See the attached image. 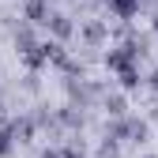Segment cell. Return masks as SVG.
Returning a JSON list of instances; mask_svg holds the SVG:
<instances>
[{
	"instance_id": "cell-6",
	"label": "cell",
	"mask_w": 158,
	"mask_h": 158,
	"mask_svg": "<svg viewBox=\"0 0 158 158\" xmlns=\"http://www.w3.org/2000/svg\"><path fill=\"white\" fill-rule=\"evenodd\" d=\"M83 34H87V42H90V45H98V42L106 38V27H102V23H87V30H83Z\"/></svg>"
},
{
	"instance_id": "cell-3",
	"label": "cell",
	"mask_w": 158,
	"mask_h": 158,
	"mask_svg": "<svg viewBox=\"0 0 158 158\" xmlns=\"http://www.w3.org/2000/svg\"><path fill=\"white\" fill-rule=\"evenodd\" d=\"M49 30L64 42V38L72 34V19H68V15H49Z\"/></svg>"
},
{
	"instance_id": "cell-12",
	"label": "cell",
	"mask_w": 158,
	"mask_h": 158,
	"mask_svg": "<svg viewBox=\"0 0 158 158\" xmlns=\"http://www.w3.org/2000/svg\"><path fill=\"white\" fill-rule=\"evenodd\" d=\"M143 158H154V154H143Z\"/></svg>"
},
{
	"instance_id": "cell-1",
	"label": "cell",
	"mask_w": 158,
	"mask_h": 158,
	"mask_svg": "<svg viewBox=\"0 0 158 158\" xmlns=\"http://www.w3.org/2000/svg\"><path fill=\"white\" fill-rule=\"evenodd\" d=\"M27 19L30 23H49V4L45 0H27Z\"/></svg>"
},
{
	"instance_id": "cell-10",
	"label": "cell",
	"mask_w": 158,
	"mask_h": 158,
	"mask_svg": "<svg viewBox=\"0 0 158 158\" xmlns=\"http://www.w3.org/2000/svg\"><path fill=\"white\" fill-rule=\"evenodd\" d=\"M151 87H154V90H158V72H154V75H151Z\"/></svg>"
},
{
	"instance_id": "cell-7",
	"label": "cell",
	"mask_w": 158,
	"mask_h": 158,
	"mask_svg": "<svg viewBox=\"0 0 158 158\" xmlns=\"http://www.w3.org/2000/svg\"><path fill=\"white\" fill-rule=\"evenodd\" d=\"M106 109H109L113 117H124V98H121V94H113V98H106Z\"/></svg>"
},
{
	"instance_id": "cell-11",
	"label": "cell",
	"mask_w": 158,
	"mask_h": 158,
	"mask_svg": "<svg viewBox=\"0 0 158 158\" xmlns=\"http://www.w3.org/2000/svg\"><path fill=\"white\" fill-rule=\"evenodd\" d=\"M154 30H158V15H154Z\"/></svg>"
},
{
	"instance_id": "cell-2",
	"label": "cell",
	"mask_w": 158,
	"mask_h": 158,
	"mask_svg": "<svg viewBox=\"0 0 158 158\" xmlns=\"http://www.w3.org/2000/svg\"><path fill=\"white\" fill-rule=\"evenodd\" d=\"M109 8L117 11V19H132L139 11V0H109Z\"/></svg>"
},
{
	"instance_id": "cell-4",
	"label": "cell",
	"mask_w": 158,
	"mask_h": 158,
	"mask_svg": "<svg viewBox=\"0 0 158 158\" xmlns=\"http://www.w3.org/2000/svg\"><path fill=\"white\" fill-rule=\"evenodd\" d=\"M15 45H19V53H30V49L38 45V42H34V30H30L27 23H23V27L15 30Z\"/></svg>"
},
{
	"instance_id": "cell-9",
	"label": "cell",
	"mask_w": 158,
	"mask_h": 158,
	"mask_svg": "<svg viewBox=\"0 0 158 158\" xmlns=\"http://www.w3.org/2000/svg\"><path fill=\"white\" fill-rule=\"evenodd\" d=\"M42 158H60V151H45V154H42Z\"/></svg>"
},
{
	"instance_id": "cell-8",
	"label": "cell",
	"mask_w": 158,
	"mask_h": 158,
	"mask_svg": "<svg viewBox=\"0 0 158 158\" xmlns=\"http://www.w3.org/2000/svg\"><path fill=\"white\" fill-rule=\"evenodd\" d=\"M8 151H11V132L0 128V154H8Z\"/></svg>"
},
{
	"instance_id": "cell-5",
	"label": "cell",
	"mask_w": 158,
	"mask_h": 158,
	"mask_svg": "<svg viewBox=\"0 0 158 158\" xmlns=\"http://www.w3.org/2000/svg\"><path fill=\"white\" fill-rule=\"evenodd\" d=\"M11 135H19V139H27V135H34V121L30 117H23V121L11 124Z\"/></svg>"
}]
</instances>
